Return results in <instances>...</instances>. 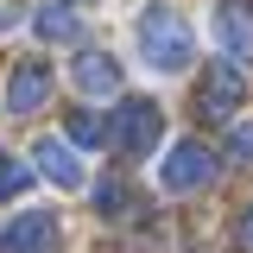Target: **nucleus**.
<instances>
[{"label":"nucleus","mask_w":253,"mask_h":253,"mask_svg":"<svg viewBox=\"0 0 253 253\" xmlns=\"http://www.w3.org/2000/svg\"><path fill=\"white\" fill-rule=\"evenodd\" d=\"M133 32H139V57L152 63L158 76H184L190 63H196V38H190L177 6H139Z\"/></svg>","instance_id":"1"},{"label":"nucleus","mask_w":253,"mask_h":253,"mask_svg":"<svg viewBox=\"0 0 253 253\" xmlns=\"http://www.w3.org/2000/svg\"><path fill=\"white\" fill-rule=\"evenodd\" d=\"M108 139H114L126 158H146L158 139H165V114H158V101H146V95H126L121 108H114V126H108Z\"/></svg>","instance_id":"2"},{"label":"nucleus","mask_w":253,"mask_h":253,"mask_svg":"<svg viewBox=\"0 0 253 253\" xmlns=\"http://www.w3.org/2000/svg\"><path fill=\"white\" fill-rule=\"evenodd\" d=\"M215 177V152L203 146V139H177L171 152L158 158V190H171V196H184V190H203Z\"/></svg>","instance_id":"3"},{"label":"nucleus","mask_w":253,"mask_h":253,"mask_svg":"<svg viewBox=\"0 0 253 253\" xmlns=\"http://www.w3.org/2000/svg\"><path fill=\"white\" fill-rule=\"evenodd\" d=\"M44 101H51V63L19 57L6 70V108H13V114H38Z\"/></svg>","instance_id":"4"},{"label":"nucleus","mask_w":253,"mask_h":253,"mask_svg":"<svg viewBox=\"0 0 253 253\" xmlns=\"http://www.w3.org/2000/svg\"><path fill=\"white\" fill-rule=\"evenodd\" d=\"M209 26H215V44H221L234 63L253 57V6H247V0H221Z\"/></svg>","instance_id":"5"},{"label":"nucleus","mask_w":253,"mask_h":253,"mask_svg":"<svg viewBox=\"0 0 253 253\" xmlns=\"http://www.w3.org/2000/svg\"><path fill=\"white\" fill-rule=\"evenodd\" d=\"M70 83H76L83 95H114V89H121L114 51H76V57H70Z\"/></svg>","instance_id":"6"},{"label":"nucleus","mask_w":253,"mask_h":253,"mask_svg":"<svg viewBox=\"0 0 253 253\" xmlns=\"http://www.w3.org/2000/svg\"><path fill=\"white\" fill-rule=\"evenodd\" d=\"M32 165H38V171H44V177H51L57 190H83V184H89L83 158L70 152L63 139H38V146H32Z\"/></svg>","instance_id":"7"},{"label":"nucleus","mask_w":253,"mask_h":253,"mask_svg":"<svg viewBox=\"0 0 253 253\" xmlns=\"http://www.w3.org/2000/svg\"><path fill=\"white\" fill-rule=\"evenodd\" d=\"M0 247H6V253H51V247H57V215H51V209L19 215L6 234H0Z\"/></svg>","instance_id":"8"},{"label":"nucleus","mask_w":253,"mask_h":253,"mask_svg":"<svg viewBox=\"0 0 253 253\" xmlns=\"http://www.w3.org/2000/svg\"><path fill=\"white\" fill-rule=\"evenodd\" d=\"M196 108H203L209 121H228V114L241 108V76H234L228 63L209 70V76H203V89H196Z\"/></svg>","instance_id":"9"},{"label":"nucleus","mask_w":253,"mask_h":253,"mask_svg":"<svg viewBox=\"0 0 253 253\" xmlns=\"http://www.w3.org/2000/svg\"><path fill=\"white\" fill-rule=\"evenodd\" d=\"M32 32H38V38H51V44H63V38H76V32H83V19H76V6H38V13H32Z\"/></svg>","instance_id":"10"},{"label":"nucleus","mask_w":253,"mask_h":253,"mask_svg":"<svg viewBox=\"0 0 253 253\" xmlns=\"http://www.w3.org/2000/svg\"><path fill=\"white\" fill-rule=\"evenodd\" d=\"M63 133H70V146H108V121L89 114V108H76V114L63 121Z\"/></svg>","instance_id":"11"},{"label":"nucleus","mask_w":253,"mask_h":253,"mask_svg":"<svg viewBox=\"0 0 253 253\" xmlns=\"http://www.w3.org/2000/svg\"><path fill=\"white\" fill-rule=\"evenodd\" d=\"M26 190H32V171L13 152H0V203H13V196H26Z\"/></svg>","instance_id":"12"},{"label":"nucleus","mask_w":253,"mask_h":253,"mask_svg":"<svg viewBox=\"0 0 253 253\" xmlns=\"http://www.w3.org/2000/svg\"><path fill=\"white\" fill-rule=\"evenodd\" d=\"M95 203H101V215H121V209H126V184H101Z\"/></svg>","instance_id":"13"},{"label":"nucleus","mask_w":253,"mask_h":253,"mask_svg":"<svg viewBox=\"0 0 253 253\" xmlns=\"http://www.w3.org/2000/svg\"><path fill=\"white\" fill-rule=\"evenodd\" d=\"M228 158H241V165L253 158V126H234V139H228Z\"/></svg>","instance_id":"14"},{"label":"nucleus","mask_w":253,"mask_h":253,"mask_svg":"<svg viewBox=\"0 0 253 253\" xmlns=\"http://www.w3.org/2000/svg\"><path fill=\"white\" fill-rule=\"evenodd\" d=\"M234 247H241V253H253V203L241 209V221H234Z\"/></svg>","instance_id":"15"}]
</instances>
